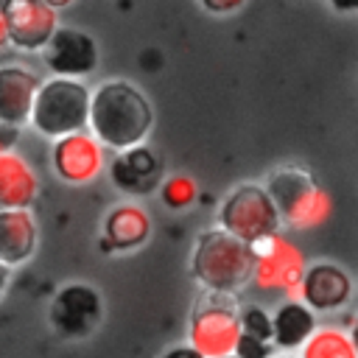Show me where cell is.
I'll use <instances>...</instances> for the list:
<instances>
[{"instance_id":"9a60e30c","label":"cell","mask_w":358,"mask_h":358,"mask_svg":"<svg viewBox=\"0 0 358 358\" xmlns=\"http://www.w3.org/2000/svg\"><path fill=\"white\" fill-rule=\"evenodd\" d=\"M39 193V176L20 151L0 157V210H31Z\"/></svg>"},{"instance_id":"4fadbf2b","label":"cell","mask_w":358,"mask_h":358,"mask_svg":"<svg viewBox=\"0 0 358 358\" xmlns=\"http://www.w3.org/2000/svg\"><path fill=\"white\" fill-rule=\"evenodd\" d=\"M39 76L22 64H0V126L20 129L31 117Z\"/></svg>"},{"instance_id":"cb8c5ba5","label":"cell","mask_w":358,"mask_h":358,"mask_svg":"<svg viewBox=\"0 0 358 358\" xmlns=\"http://www.w3.org/2000/svg\"><path fill=\"white\" fill-rule=\"evenodd\" d=\"M159 358H201L190 344H179V347H171V350H165Z\"/></svg>"},{"instance_id":"52a82bcc","label":"cell","mask_w":358,"mask_h":358,"mask_svg":"<svg viewBox=\"0 0 358 358\" xmlns=\"http://www.w3.org/2000/svg\"><path fill=\"white\" fill-rule=\"evenodd\" d=\"M252 249V280L263 291H285V302H299V285L308 271L305 255L280 232L257 241Z\"/></svg>"},{"instance_id":"8fae6325","label":"cell","mask_w":358,"mask_h":358,"mask_svg":"<svg viewBox=\"0 0 358 358\" xmlns=\"http://www.w3.org/2000/svg\"><path fill=\"white\" fill-rule=\"evenodd\" d=\"M103 313V302L92 285L73 282L64 285L53 302H50V324L59 330V336L67 338H84L90 336Z\"/></svg>"},{"instance_id":"ffe728a7","label":"cell","mask_w":358,"mask_h":358,"mask_svg":"<svg viewBox=\"0 0 358 358\" xmlns=\"http://www.w3.org/2000/svg\"><path fill=\"white\" fill-rule=\"evenodd\" d=\"M196 196H199V187H196V182L187 173H173V176L162 179V185H159V199L171 210L190 207L196 201Z\"/></svg>"},{"instance_id":"ba28073f","label":"cell","mask_w":358,"mask_h":358,"mask_svg":"<svg viewBox=\"0 0 358 358\" xmlns=\"http://www.w3.org/2000/svg\"><path fill=\"white\" fill-rule=\"evenodd\" d=\"M8 45L17 50H39L59 28V8L50 0H8L0 3Z\"/></svg>"},{"instance_id":"e0dca14e","label":"cell","mask_w":358,"mask_h":358,"mask_svg":"<svg viewBox=\"0 0 358 358\" xmlns=\"http://www.w3.org/2000/svg\"><path fill=\"white\" fill-rule=\"evenodd\" d=\"M148 235H151V215L134 201L112 207L103 218V243L115 252L137 249L148 241Z\"/></svg>"},{"instance_id":"d6986e66","label":"cell","mask_w":358,"mask_h":358,"mask_svg":"<svg viewBox=\"0 0 358 358\" xmlns=\"http://www.w3.org/2000/svg\"><path fill=\"white\" fill-rule=\"evenodd\" d=\"M299 358H358L347 330L324 324L310 333V338L299 347Z\"/></svg>"},{"instance_id":"2e32d148","label":"cell","mask_w":358,"mask_h":358,"mask_svg":"<svg viewBox=\"0 0 358 358\" xmlns=\"http://www.w3.org/2000/svg\"><path fill=\"white\" fill-rule=\"evenodd\" d=\"M112 182L126 190V193H148L157 185H162V171H159V157L145 148H129L120 151L112 162Z\"/></svg>"},{"instance_id":"7c38bea8","label":"cell","mask_w":358,"mask_h":358,"mask_svg":"<svg viewBox=\"0 0 358 358\" xmlns=\"http://www.w3.org/2000/svg\"><path fill=\"white\" fill-rule=\"evenodd\" d=\"M352 296V280L350 274L336 263H316L308 266L302 285H299V302L310 310H338Z\"/></svg>"},{"instance_id":"7a4b0ae2","label":"cell","mask_w":358,"mask_h":358,"mask_svg":"<svg viewBox=\"0 0 358 358\" xmlns=\"http://www.w3.org/2000/svg\"><path fill=\"white\" fill-rule=\"evenodd\" d=\"M190 271L210 294L235 296L252 280V249L224 229H204L190 255Z\"/></svg>"},{"instance_id":"8992f818","label":"cell","mask_w":358,"mask_h":358,"mask_svg":"<svg viewBox=\"0 0 358 358\" xmlns=\"http://www.w3.org/2000/svg\"><path fill=\"white\" fill-rule=\"evenodd\" d=\"M218 229L252 246L280 232V215L263 185H238L218 207Z\"/></svg>"},{"instance_id":"3957f363","label":"cell","mask_w":358,"mask_h":358,"mask_svg":"<svg viewBox=\"0 0 358 358\" xmlns=\"http://www.w3.org/2000/svg\"><path fill=\"white\" fill-rule=\"evenodd\" d=\"M266 193L280 215V224L294 229H316L333 215V199L327 187L319 185L305 168L288 165L274 171Z\"/></svg>"},{"instance_id":"4316f807","label":"cell","mask_w":358,"mask_h":358,"mask_svg":"<svg viewBox=\"0 0 358 358\" xmlns=\"http://www.w3.org/2000/svg\"><path fill=\"white\" fill-rule=\"evenodd\" d=\"M347 336H350V341H352V347H355V355H358V319L352 322V327L347 330Z\"/></svg>"},{"instance_id":"f1b7e54d","label":"cell","mask_w":358,"mask_h":358,"mask_svg":"<svg viewBox=\"0 0 358 358\" xmlns=\"http://www.w3.org/2000/svg\"><path fill=\"white\" fill-rule=\"evenodd\" d=\"M227 358H235V355H227Z\"/></svg>"},{"instance_id":"7402d4cb","label":"cell","mask_w":358,"mask_h":358,"mask_svg":"<svg viewBox=\"0 0 358 358\" xmlns=\"http://www.w3.org/2000/svg\"><path fill=\"white\" fill-rule=\"evenodd\" d=\"M243 3H238V0H224V3H213V0H204L201 3V8L204 11H218V14H229V11H238Z\"/></svg>"},{"instance_id":"603a6c76","label":"cell","mask_w":358,"mask_h":358,"mask_svg":"<svg viewBox=\"0 0 358 358\" xmlns=\"http://www.w3.org/2000/svg\"><path fill=\"white\" fill-rule=\"evenodd\" d=\"M17 137H20V129H8V126H0V157H3L6 151H11V148H14Z\"/></svg>"},{"instance_id":"484cf974","label":"cell","mask_w":358,"mask_h":358,"mask_svg":"<svg viewBox=\"0 0 358 358\" xmlns=\"http://www.w3.org/2000/svg\"><path fill=\"white\" fill-rule=\"evenodd\" d=\"M8 50V34H6V22H3V14H0V56Z\"/></svg>"},{"instance_id":"83f0119b","label":"cell","mask_w":358,"mask_h":358,"mask_svg":"<svg viewBox=\"0 0 358 358\" xmlns=\"http://www.w3.org/2000/svg\"><path fill=\"white\" fill-rule=\"evenodd\" d=\"M280 358H291V355H280Z\"/></svg>"},{"instance_id":"5b68a950","label":"cell","mask_w":358,"mask_h":358,"mask_svg":"<svg viewBox=\"0 0 358 358\" xmlns=\"http://www.w3.org/2000/svg\"><path fill=\"white\" fill-rule=\"evenodd\" d=\"M238 302L227 294H204L190 313V347L201 358H227L235 352L241 336Z\"/></svg>"},{"instance_id":"d4e9b609","label":"cell","mask_w":358,"mask_h":358,"mask_svg":"<svg viewBox=\"0 0 358 358\" xmlns=\"http://www.w3.org/2000/svg\"><path fill=\"white\" fill-rule=\"evenodd\" d=\"M8 280H11V271L0 263V299H3V294H6V288H8Z\"/></svg>"},{"instance_id":"277c9868","label":"cell","mask_w":358,"mask_h":358,"mask_svg":"<svg viewBox=\"0 0 358 358\" xmlns=\"http://www.w3.org/2000/svg\"><path fill=\"white\" fill-rule=\"evenodd\" d=\"M90 120V87L73 78H45L36 87L28 123L42 137L59 140L76 131H87Z\"/></svg>"},{"instance_id":"30bf717a","label":"cell","mask_w":358,"mask_h":358,"mask_svg":"<svg viewBox=\"0 0 358 358\" xmlns=\"http://www.w3.org/2000/svg\"><path fill=\"white\" fill-rule=\"evenodd\" d=\"M42 59L56 78L81 81L98 67V45L87 31L59 25L50 42L42 48Z\"/></svg>"},{"instance_id":"ac0fdd59","label":"cell","mask_w":358,"mask_h":358,"mask_svg":"<svg viewBox=\"0 0 358 358\" xmlns=\"http://www.w3.org/2000/svg\"><path fill=\"white\" fill-rule=\"evenodd\" d=\"M316 316L302 302H282L271 316V341L274 350H296L316 330Z\"/></svg>"},{"instance_id":"5bb4252c","label":"cell","mask_w":358,"mask_h":358,"mask_svg":"<svg viewBox=\"0 0 358 358\" xmlns=\"http://www.w3.org/2000/svg\"><path fill=\"white\" fill-rule=\"evenodd\" d=\"M39 243V224L31 210H0V263L11 271L28 263Z\"/></svg>"},{"instance_id":"9c48e42d","label":"cell","mask_w":358,"mask_h":358,"mask_svg":"<svg viewBox=\"0 0 358 358\" xmlns=\"http://www.w3.org/2000/svg\"><path fill=\"white\" fill-rule=\"evenodd\" d=\"M50 165L62 182L87 185L101 176V171L106 165V151L90 131H76V134L53 140Z\"/></svg>"},{"instance_id":"6da1fadb","label":"cell","mask_w":358,"mask_h":358,"mask_svg":"<svg viewBox=\"0 0 358 358\" xmlns=\"http://www.w3.org/2000/svg\"><path fill=\"white\" fill-rule=\"evenodd\" d=\"M154 123L151 101L131 81H103L90 92V134L115 151L143 145Z\"/></svg>"},{"instance_id":"44dd1931","label":"cell","mask_w":358,"mask_h":358,"mask_svg":"<svg viewBox=\"0 0 358 358\" xmlns=\"http://www.w3.org/2000/svg\"><path fill=\"white\" fill-rule=\"evenodd\" d=\"M238 319H241V336L263 341V344H274L271 341V316L260 305H243L238 310Z\"/></svg>"}]
</instances>
